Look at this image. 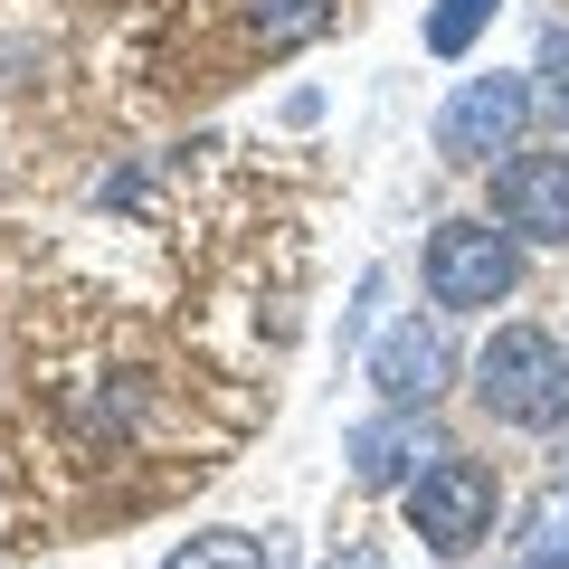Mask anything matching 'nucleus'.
I'll return each mask as SVG.
<instances>
[{
    "label": "nucleus",
    "mask_w": 569,
    "mask_h": 569,
    "mask_svg": "<svg viewBox=\"0 0 569 569\" xmlns=\"http://www.w3.org/2000/svg\"><path fill=\"white\" fill-rule=\"evenodd\" d=\"M475 408L493 427H522V437L569 427V351L541 323H493L475 351Z\"/></svg>",
    "instance_id": "f257e3e1"
},
{
    "label": "nucleus",
    "mask_w": 569,
    "mask_h": 569,
    "mask_svg": "<svg viewBox=\"0 0 569 569\" xmlns=\"http://www.w3.org/2000/svg\"><path fill=\"white\" fill-rule=\"evenodd\" d=\"M399 503H408V531H418L437 560H475V550L493 541V522H503V475H493L485 456H456L447 447Z\"/></svg>",
    "instance_id": "f03ea898"
},
{
    "label": "nucleus",
    "mask_w": 569,
    "mask_h": 569,
    "mask_svg": "<svg viewBox=\"0 0 569 569\" xmlns=\"http://www.w3.org/2000/svg\"><path fill=\"white\" fill-rule=\"evenodd\" d=\"M522 284V238L503 219H447L427 238V295L437 313H493Z\"/></svg>",
    "instance_id": "7ed1b4c3"
},
{
    "label": "nucleus",
    "mask_w": 569,
    "mask_h": 569,
    "mask_svg": "<svg viewBox=\"0 0 569 569\" xmlns=\"http://www.w3.org/2000/svg\"><path fill=\"white\" fill-rule=\"evenodd\" d=\"M531 104H541V86H531V77H503V67H493V77H466L447 104H437V152L466 162V171L493 162V152H522Z\"/></svg>",
    "instance_id": "20e7f679"
},
{
    "label": "nucleus",
    "mask_w": 569,
    "mask_h": 569,
    "mask_svg": "<svg viewBox=\"0 0 569 569\" xmlns=\"http://www.w3.org/2000/svg\"><path fill=\"white\" fill-rule=\"evenodd\" d=\"M342 456H351V485H361V493H408L437 456H447V437H437L427 408H389V399H380V408L342 437Z\"/></svg>",
    "instance_id": "39448f33"
},
{
    "label": "nucleus",
    "mask_w": 569,
    "mask_h": 569,
    "mask_svg": "<svg viewBox=\"0 0 569 569\" xmlns=\"http://www.w3.org/2000/svg\"><path fill=\"white\" fill-rule=\"evenodd\" d=\"M493 219L522 247H569V152H503L493 162Z\"/></svg>",
    "instance_id": "423d86ee"
},
{
    "label": "nucleus",
    "mask_w": 569,
    "mask_h": 569,
    "mask_svg": "<svg viewBox=\"0 0 569 569\" xmlns=\"http://www.w3.org/2000/svg\"><path fill=\"white\" fill-rule=\"evenodd\" d=\"M456 380V351L437 323H418V313H399V323L370 342V389H380L389 408H437Z\"/></svg>",
    "instance_id": "0eeeda50"
},
{
    "label": "nucleus",
    "mask_w": 569,
    "mask_h": 569,
    "mask_svg": "<svg viewBox=\"0 0 569 569\" xmlns=\"http://www.w3.org/2000/svg\"><path fill=\"white\" fill-rule=\"evenodd\" d=\"M162 569H295V560H284V541H266V531H190Z\"/></svg>",
    "instance_id": "6e6552de"
},
{
    "label": "nucleus",
    "mask_w": 569,
    "mask_h": 569,
    "mask_svg": "<svg viewBox=\"0 0 569 569\" xmlns=\"http://www.w3.org/2000/svg\"><path fill=\"white\" fill-rule=\"evenodd\" d=\"M247 29H257L266 48H305L332 29V0H247Z\"/></svg>",
    "instance_id": "1a4fd4ad"
},
{
    "label": "nucleus",
    "mask_w": 569,
    "mask_h": 569,
    "mask_svg": "<svg viewBox=\"0 0 569 569\" xmlns=\"http://www.w3.org/2000/svg\"><path fill=\"white\" fill-rule=\"evenodd\" d=\"M493 10H503V0H437V10H427V58H475V39L493 29Z\"/></svg>",
    "instance_id": "9d476101"
},
{
    "label": "nucleus",
    "mask_w": 569,
    "mask_h": 569,
    "mask_svg": "<svg viewBox=\"0 0 569 569\" xmlns=\"http://www.w3.org/2000/svg\"><path fill=\"white\" fill-rule=\"evenodd\" d=\"M512 569H569V493H550V503L531 512V550Z\"/></svg>",
    "instance_id": "9b49d317"
},
{
    "label": "nucleus",
    "mask_w": 569,
    "mask_h": 569,
    "mask_svg": "<svg viewBox=\"0 0 569 569\" xmlns=\"http://www.w3.org/2000/svg\"><path fill=\"white\" fill-rule=\"evenodd\" d=\"M531 77H541V104L569 123V20H550V29H541V67H531Z\"/></svg>",
    "instance_id": "f8f14e48"
},
{
    "label": "nucleus",
    "mask_w": 569,
    "mask_h": 569,
    "mask_svg": "<svg viewBox=\"0 0 569 569\" xmlns=\"http://www.w3.org/2000/svg\"><path fill=\"white\" fill-rule=\"evenodd\" d=\"M323 569H389L380 550H342V560H323Z\"/></svg>",
    "instance_id": "ddd939ff"
}]
</instances>
